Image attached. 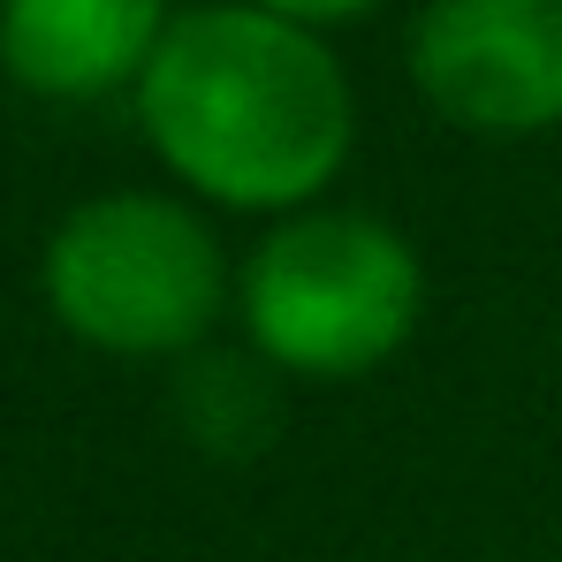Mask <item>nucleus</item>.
I'll return each mask as SVG.
<instances>
[{
  "instance_id": "nucleus-1",
  "label": "nucleus",
  "mask_w": 562,
  "mask_h": 562,
  "mask_svg": "<svg viewBox=\"0 0 562 562\" xmlns=\"http://www.w3.org/2000/svg\"><path fill=\"white\" fill-rule=\"evenodd\" d=\"M137 122L168 176L236 213L312 205L350 160V77L319 31L251 0L183 8L137 77Z\"/></svg>"
},
{
  "instance_id": "nucleus-2",
  "label": "nucleus",
  "mask_w": 562,
  "mask_h": 562,
  "mask_svg": "<svg viewBox=\"0 0 562 562\" xmlns=\"http://www.w3.org/2000/svg\"><path fill=\"white\" fill-rule=\"evenodd\" d=\"M418 251L373 213H296L244 267L251 342L281 373L358 380L418 327Z\"/></svg>"
},
{
  "instance_id": "nucleus-3",
  "label": "nucleus",
  "mask_w": 562,
  "mask_h": 562,
  "mask_svg": "<svg viewBox=\"0 0 562 562\" xmlns=\"http://www.w3.org/2000/svg\"><path fill=\"white\" fill-rule=\"evenodd\" d=\"M228 296L213 228L160 190H106L77 205L46 244V304L54 319L114 358L190 350Z\"/></svg>"
},
{
  "instance_id": "nucleus-4",
  "label": "nucleus",
  "mask_w": 562,
  "mask_h": 562,
  "mask_svg": "<svg viewBox=\"0 0 562 562\" xmlns=\"http://www.w3.org/2000/svg\"><path fill=\"white\" fill-rule=\"evenodd\" d=\"M411 85L479 137L562 122V0H426L411 23Z\"/></svg>"
},
{
  "instance_id": "nucleus-5",
  "label": "nucleus",
  "mask_w": 562,
  "mask_h": 562,
  "mask_svg": "<svg viewBox=\"0 0 562 562\" xmlns=\"http://www.w3.org/2000/svg\"><path fill=\"white\" fill-rule=\"evenodd\" d=\"M168 0H0V61L38 99H106L145 77Z\"/></svg>"
},
{
  "instance_id": "nucleus-6",
  "label": "nucleus",
  "mask_w": 562,
  "mask_h": 562,
  "mask_svg": "<svg viewBox=\"0 0 562 562\" xmlns=\"http://www.w3.org/2000/svg\"><path fill=\"white\" fill-rule=\"evenodd\" d=\"M251 8H274V15L304 23V31H327V23H350V15H366L380 0H251Z\"/></svg>"
}]
</instances>
